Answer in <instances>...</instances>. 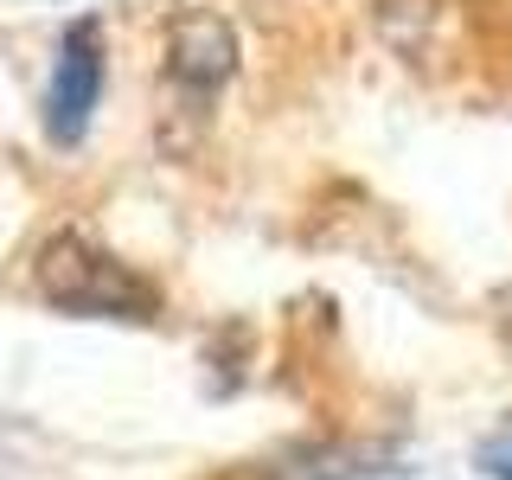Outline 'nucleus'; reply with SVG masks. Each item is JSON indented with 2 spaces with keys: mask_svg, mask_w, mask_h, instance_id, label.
Wrapping results in <instances>:
<instances>
[{
  "mask_svg": "<svg viewBox=\"0 0 512 480\" xmlns=\"http://www.w3.org/2000/svg\"><path fill=\"white\" fill-rule=\"evenodd\" d=\"M480 474H493V480H512V429H506V436H493L487 448H480Z\"/></svg>",
  "mask_w": 512,
  "mask_h": 480,
  "instance_id": "nucleus-4",
  "label": "nucleus"
},
{
  "mask_svg": "<svg viewBox=\"0 0 512 480\" xmlns=\"http://www.w3.org/2000/svg\"><path fill=\"white\" fill-rule=\"evenodd\" d=\"M237 71V32L224 13H205V7H180L167 20V77L180 84L186 96H218Z\"/></svg>",
  "mask_w": 512,
  "mask_h": 480,
  "instance_id": "nucleus-3",
  "label": "nucleus"
},
{
  "mask_svg": "<svg viewBox=\"0 0 512 480\" xmlns=\"http://www.w3.org/2000/svg\"><path fill=\"white\" fill-rule=\"evenodd\" d=\"M39 295L64 314H96V320L103 314L109 320H154L160 314V288L77 231H58L39 250Z\"/></svg>",
  "mask_w": 512,
  "mask_h": 480,
  "instance_id": "nucleus-1",
  "label": "nucleus"
},
{
  "mask_svg": "<svg viewBox=\"0 0 512 480\" xmlns=\"http://www.w3.org/2000/svg\"><path fill=\"white\" fill-rule=\"evenodd\" d=\"M96 96H103V26L96 20H71L52 58V84H45V135L58 148H77L84 128L96 116Z\"/></svg>",
  "mask_w": 512,
  "mask_h": 480,
  "instance_id": "nucleus-2",
  "label": "nucleus"
}]
</instances>
